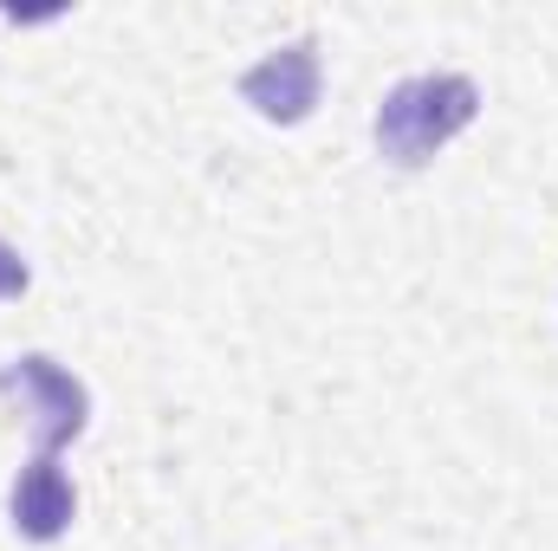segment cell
<instances>
[{
  "label": "cell",
  "instance_id": "cell-1",
  "mask_svg": "<svg viewBox=\"0 0 558 551\" xmlns=\"http://www.w3.org/2000/svg\"><path fill=\"white\" fill-rule=\"evenodd\" d=\"M474 111H481V91H474V78H461V72L403 78V85L384 98V111H377V149H384L390 162L416 169V162H428L441 143L461 137V131L474 124Z\"/></svg>",
  "mask_w": 558,
  "mask_h": 551
},
{
  "label": "cell",
  "instance_id": "cell-2",
  "mask_svg": "<svg viewBox=\"0 0 558 551\" xmlns=\"http://www.w3.org/2000/svg\"><path fill=\"white\" fill-rule=\"evenodd\" d=\"M0 396H13L26 421H33V434H39V454H52L59 461V448L85 428V390H78V377H65L52 357H20V364H7L0 370Z\"/></svg>",
  "mask_w": 558,
  "mask_h": 551
},
{
  "label": "cell",
  "instance_id": "cell-3",
  "mask_svg": "<svg viewBox=\"0 0 558 551\" xmlns=\"http://www.w3.org/2000/svg\"><path fill=\"white\" fill-rule=\"evenodd\" d=\"M241 98L274 118V124H299L312 105H318V52L312 46H286L274 59H260L247 78H241Z\"/></svg>",
  "mask_w": 558,
  "mask_h": 551
},
{
  "label": "cell",
  "instance_id": "cell-4",
  "mask_svg": "<svg viewBox=\"0 0 558 551\" xmlns=\"http://www.w3.org/2000/svg\"><path fill=\"white\" fill-rule=\"evenodd\" d=\"M72 513H78V493H72V480L59 474V461L52 454H33L26 461V474L13 480V526L26 532V539H59L65 526H72Z\"/></svg>",
  "mask_w": 558,
  "mask_h": 551
},
{
  "label": "cell",
  "instance_id": "cell-5",
  "mask_svg": "<svg viewBox=\"0 0 558 551\" xmlns=\"http://www.w3.org/2000/svg\"><path fill=\"white\" fill-rule=\"evenodd\" d=\"M26 292V260L13 247H0V298H20Z\"/></svg>",
  "mask_w": 558,
  "mask_h": 551
}]
</instances>
